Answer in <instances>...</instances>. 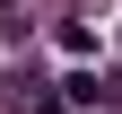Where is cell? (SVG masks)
I'll use <instances>...</instances> for the list:
<instances>
[{
    "mask_svg": "<svg viewBox=\"0 0 122 114\" xmlns=\"http://www.w3.org/2000/svg\"><path fill=\"white\" fill-rule=\"evenodd\" d=\"M0 9H18V0H0Z\"/></svg>",
    "mask_w": 122,
    "mask_h": 114,
    "instance_id": "1",
    "label": "cell"
}]
</instances>
